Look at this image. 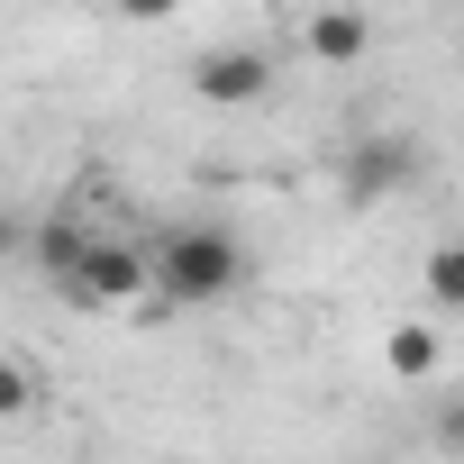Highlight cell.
I'll return each mask as SVG.
<instances>
[{
	"instance_id": "obj_1",
	"label": "cell",
	"mask_w": 464,
	"mask_h": 464,
	"mask_svg": "<svg viewBox=\"0 0 464 464\" xmlns=\"http://www.w3.org/2000/svg\"><path fill=\"white\" fill-rule=\"evenodd\" d=\"M146 256H155V292L173 310H209V301H227L246 283V246H237L227 218H182V227H164Z\"/></svg>"
},
{
	"instance_id": "obj_2",
	"label": "cell",
	"mask_w": 464,
	"mask_h": 464,
	"mask_svg": "<svg viewBox=\"0 0 464 464\" xmlns=\"http://www.w3.org/2000/svg\"><path fill=\"white\" fill-rule=\"evenodd\" d=\"M64 292H73L82 310H119V301L155 292V256H146V246H128V237H92V246H82V265L64 274Z\"/></svg>"
},
{
	"instance_id": "obj_3",
	"label": "cell",
	"mask_w": 464,
	"mask_h": 464,
	"mask_svg": "<svg viewBox=\"0 0 464 464\" xmlns=\"http://www.w3.org/2000/svg\"><path fill=\"white\" fill-rule=\"evenodd\" d=\"M410 173H419V155H410V137H355V146L337 155V191H346L355 209H373V200H392V191H410Z\"/></svg>"
},
{
	"instance_id": "obj_4",
	"label": "cell",
	"mask_w": 464,
	"mask_h": 464,
	"mask_svg": "<svg viewBox=\"0 0 464 464\" xmlns=\"http://www.w3.org/2000/svg\"><path fill=\"white\" fill-rule=\"evenodd\" d=\"M265 82H274V64H265L256 46H209V55L191 64V92H200L209 110H237V101H265Z\"/></svg>"
},
{
	"instance_id": "obj_5",
	"label": "cell",
	"mask_w": 464,
	"mask_h": 464,
	"mask_svg": "<svg viewBox=\"0 0 464 464\" xmlns=\"http://www.w3.org/2000/svg\"><path fill=\"white\" fill-rule=\"evenodd\" d=\"M301 46H310L319 64H364L373 19H355V10H319V19H301Z\"/></svg>"
},
{
	"instance_id": "obj_6",
	"label": "cell",
	"mask_w": 464,
	"mask_h": 464,
	"mask_svg": "<svg viewBox=\"0 0 464 464\" xmlns=\"http://www.w3.org/2000/svg\"><path fill=\"white\" fill-rule=\"evenodd\" d=\"M382 364H392L401 382H428V373L446 364V355H437V328H428V319H401V328L382 337Z\"/></svg>"
},
{
	"instance_id": "obj_7",
	"label": "cell",
	"mask_w": 464,
	"mask_h": 464,
	"mask_svg": "<svg viewBox=\"0 0 464 464\" xmlns=\"http://www.w3.org/2000/svg\"><path fill=\"white\" fill-rule=\"evenodd\" d=\"M92 237H101V227H73V218H46V227H37V265H46V274L64 283V274L82 265V246H92Z\"/></svg>"
},
{
	"instance_id": "obj_8",
	"label": "cell",
	"mask_w": 464,
	"mask_h": 464,
	"mask_svg": "<svg viewBox=\"0 0 464 464\" xmlns=\"http://www.w3.org/2000/svg\"><path fill=\"white\" fill-rule=\"evenodd\" d=\"M419 283H428L437 310H464V246H437V256L419 265Z\"/></svg>"
},
{
	"instance_id": "obj_9",
	"label": "cell",
	"mask_w": 464,
	"mask_h": 464,
	"mask_svg": "<svg viewBox=\"0 0 464 464\" xmlns=\"http://www.w3.org/2000/svg\"><path fill=\"white\" fill-rule=\"evenodd\" d=\"M28 410H37V382H28V364H10V373H0V419L19 428Z\"/></svg>"
},
{
	"instance_id": "obj_10",
	"label": "cell",
	"mask_w": 464,
	"mask_h": 464,
	"mask_svg": "<svg viewBox=\"0 0 464 464\" xmlns=\"http://www.w3.org/2000/svg\"><path fill=\"white\" fill-rule=\"evenodd\" d=\"M437 446H446V455H464V392H446V401H437Z\"/></svg>"
}]
</instances>
